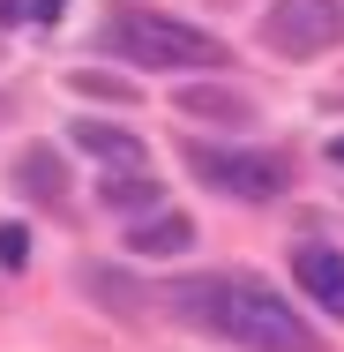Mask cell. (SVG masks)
Instances as JSON below:
<instances>
[{
    "mask_svg": "<svg viewBox=\"0 0 344 352\" xmlns=\"http://www.w3.org/2000/svg\"><path fill=\"white\" fill-rule=\"evenodd\" d=\"M172 307L187 322H209L217 338H232V345H247V352H322L314 322L270 278H195V285L172 292Z\"/></svg>",
    "mask_w": 344,
    "mask_h": 352,
    "instance_id": "6da1fadb",
    "label": "cell"
},
{
    "mask_svg": "<svg viewBox=\"0 0 344 352\" xmlns=\"http://www.w3.org/2000/svg\"><path fill=\"white\" fill-rule=\"evenodd\" d=\"M98 203H105V210H120V217H135V210H157V203H165V188H157L142 165H120V173H105V180H98Z\"/></svg>",
    "mask_w": 344,
    "mask_h": 352,
    "instance_id": "30bf717a",
    "label": "cell"
},
{
    "mask_svg": "<svg viewBox=\"0 0 344 352\" xmlns=\"http://www.w3.org/2000/svg\"><path fill=\"white\" fill-rule=\"evenodd\" d=\"M292 278H299V292H307L330 322H344V248L299 240V248H292Z\"/></svg>",
    "mask_w": 344,
    "mask_h": 352,
    "instance_id": "5b68a950",
    "label": "cell"
},
{
    "mask_svg": "<svg viewBox=\"0 0 344 352\" xmlns=\"http://www.w3.org/2000/svg\"><path fill=\"white\" fill-rule=\"evenodd\" d=\"M262 38H270L277 53H330L344 38V8L337 0H277L270 8V23H262Z\"/></svg>",
    "mask_w": 344,
    "mask_h": 352,
    "instance_id": "277c9868",
    "label": "cell"
},
{
    "mask_svg": "<svg viewBox=\"0 0 344 352\" xmlns=\"http://www.w3.org/2000/svg\"><path fill=\"white\" fill-rule=\"evenodd\" d=\"M0 120H8V98H0Z\"/></svg>",
    "mask_w": 344,
    "mask_h": 352,
    "instance_id": "e0dca14e",
    "label": "cell"
},
{
    "mask_svg": "<svg viewBox=\"0 0 344 352\" xmlns=\"http://www.w3.org/2000/svg\"><path fill=\"white\" fill-rule=\"evenodd\" d=\"M98 45L113 53V60H135L150 75H180V68H217L225 60V45L195 30V23H180V15H157V8H113L105 23H98Z\"/></svg>",
    "mask_w": 344,
    "mask_h": 352,
    "instance_id": "7a4b0ae2",
    "label": "cell"
},
{
    "mask_svg": "<svg viewBox=\"0 0 344 352\" xmlns=\"http://www.w3.org/2000/svg\"><path fill=\"white\" fill-rule=\"evenodd\" d=\"M180 157H187L195 180H209V188L232 195V203H277V195L292 188L284 157H270V150H217V142H187L180 135Z\"/></svg>",
    "mask_w": 344,
    "mask_h": 352,
    "instance_id": "3957f363",
    "label": "cell"
},
{
    "mask_svg": "<svg viewBox=\"0 0 344 352\" xmlns=\"http://www.w3.org/2000/svg\"><path fill=\"white\" fill-rule=\"evenodd\" d=\"M120 248L142 255V263L187 255V248H195V217H187V210H157V217H142V225H128V240H120Z\"/></svg>",
    "mask_w": 344,
    "mask_h": 352,
    "instance_id": "ba28073f",
    "label": "cell"
},
{
    "mask_svg": "<svg viewBox=\"0 0 344 352\" xmlns=\"http://www.w3.org/2000/svg\"><path fill=\"white\" fill-rule=\"evenodd\" d=\"M60 8H68V0H30V15H38V23H60Z\"/></svg>",
    "mask_w": 344,
    "mask_h": 352,
    "instance_id": "5bb4252c",
    "label": "cell"
},
{
    "mask_svg": "<svg viewBox=\"0 0 344 352\" xmlns=\"http://www.w3.org/2000/svg\"><path fill=\"white\" fill-rule=\"evenodd\" d=\"M82 292H98V307H105V315H142V285L120 278L113 263H82Z\"/></svg>",
    "mask_w": 344,
    "mask_h": 352,
    "instance_id": "8fae6325",
    "label": "cell"
},
{
    "mask_svg": "<svg viewBox=\"0 0 344 352\" xmlns=\"http://www.w3.org/2000/svg\"><path fill=\"white\" fill-rule=\"evenodd\" d=\"M8 180H15V195H23V203H38V210H53V203L68 195V188H60V180H68V165H60V150H53V142H30V150H15Z\"/></svg>",
    "mask_w": 344,
    "mask_h": 352,
    "instance_id": "8992f818",
    "label": "cell"
},
{
    "mask_svg": "<svg viewBox=\"0 0 344 352\" xmlns=\"http://www.w3.org/2000/svg\"><path fill=\"white\" fill-rule=\"evenodd\" d=\"M30 263V232L23 225H0V270H23Z\"/></svg>",
    "mask_w": 344,
    "mask_h": 352,
    "instance_id": "4fadbf2b",
    "label": "cell"
},
{
    "mask_svg": "<svg viewBox=\"0 0 344 352\" xmlns=\"http://www.w3.org/2000/svg\"><path fill=\"white\" fill-rule=\"evenodd\" d=\"M330 165H344V135H337V142H330Z\"/></svg>",
    "mask_w": 344,
    "mask_h": 352,
    "instance_id": "2e32d148",
    "label": "cell"
},
{
    "mask_svg": "<svg viewBox=\"0 0 344 352\" xmlns=\"http://www.w3.org/2000/svg\"><path fill=\"white\" fill-rule=\"evenodd\" d=\"M68 142L90 150V157H105L113 173H120V165H142V135H135V128H113V120H75Z\"/></svg>",
    "mask_w": 344,
    "mask_h": 352,
    "instance_id": "9c48e42d",
    "label": "cell"
},
{
    "mask_svg": "<svg viewBox=\"0 0 344 352\" xmlns=\"http://www.w3.org/2000/svg\"><path fill=\"white\" fill-rule=\"evenodd\" d=\"M68 90H75V98H105V105H135V98H142L128 75H105V68H75Z\"/></svg>",
    "mask_w": 344,
    "mask_h": 352,
    "instance_id": "7c38bea8",
    "label": "cell"
},
{
    "mask_svg": "<svg viewBox=\"0 0 344 352\" xmlns=\"http://www.w3.org/2000/svg\"><path fill=\"white\" fill-rule=\"evenodd\" d=\"M172 113H180V120L240 128V120H255V98H240V90H225V82H180V90H172Z\"/></svg>",
    "mask_w": 344,
    "mask_h": 352,
    "instance_id": "52a82bcc",
    "label": "cell"
},
{
    "mask_svg": "<svg viewBox=\"0 0 344 352\" xmlns=\"http://www.w3.org/2000/svg\"><path fill=\"white\" fill-rule=\"evenodd\" d=\"M23 15H30L23 0H0V23H23Z\"/></svg>",
    "mask_w": 344,
    "mask_h": 352,
    "instance_id": "9a60e30c",
    "label": "cell"
}]
</instances>
